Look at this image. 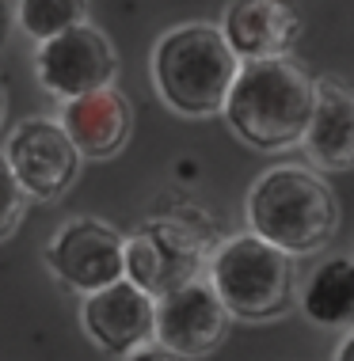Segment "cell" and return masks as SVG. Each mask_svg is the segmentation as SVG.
<instances>
[{
	"instance_id": "1",
	"label": "cell",
	"mask_w": 354,
	"mask_h": 361,
	"mask_svg": "<svg viewBox=\"0 0 354 361\" xmlns=\"http://www.w3.org/2000/svg\"><path fill=\"white\" fill-rule=\"evenodd\" d=\"M312 76L290 57L240 65L225 99V122L244 145L282 152L301 145L312 114Z\"/></svg>"
},
{
	"instance_id": "2",
	"label": "cell",
	"mask_w": 354,
	"mask_h": 361,
	"mask_svg": "<svg viewBox=\"0 0 354 361\" xmlns=\"http://www.w3.org/2000/svg\"><path fill=\"white\" fill-rule=\"evenodd\" d=\"M252 236L278 247L282 255H312L328 247L339 228V206L331 187L317 171L282 164L263 171L248 190Z\"/></svg>"
},
{
	"instance_id": "3",
	"label": "cell",
	"mask_w": 354,
	"mask_h": 361,
	"mask_svg": "<svg viewBox=\"0 0 354 361\" xmlns=\"http://www.w3.org/2000/svg\"><path fill=\"white\" fill-rule=\"evenodd\" d=\"M240 61L225 46L218 27L183 23L160 35L153 46L156 95L183 118H210L225 111Z\"/></svg>"
},
{
	"instance_id": "4",
	"label": "cell",
	"mask_w": 354,
	"mask_h": 361,
	"mask_svg": "<svg viewBox=\"0 0 354 361\" xmlns=\"http://www.w3.org/2000/svg\"><path fill=\"white\" fill-rule=\"evenodd\" d=\"M206 286L236 319H274L293 305V262L252 232L225 240L206 262Z\"/></svg>"
},
{
	"instance_id": "5",
	"label": "cell",
	"mask_w": 354,
	"mask_h": 361,
	"mask_svg": "<svg viewBox=\"0 0 354 361\" xmlns=\"http://www.w3.org/2000/svg\"><path fill=\"white\" fill-rule=\"evenodd\" d=\"M199 270L202 240L179 221H149L122 243V278L153 300L199 281Z\"/></svg>"
},
{
	"instance_id": "6",
	"label": "cell",
	"mask_w": 354,
	"mask_h": 361,
	"mask_svg": "<svg viewBox=\"0 0 354 361\" xmlns=\"http://www.w3.org/2000/svg\"><path fill=\"white\" fill-rule=\"evenodd\" d=\"M114 73H118V57L111 38L92 23H81L73 31L50 38L35 54L38 84L65 103L81 99L88 92H100V87H111Z\"/></svg>"
},
{
	"instance_id": "7",
	"label": "cell",
	"mask_w": 354,
	"mask_h": 361,
	"mask_svg": "<svg viewBox=\"0 0 354 361\" xmlns=\"http://www.w3.org/2000/svg\"><path fill=\"white\" fill-rule=\"evenodd\" d=\"M122 236L107 221L76 217L65 221L46 243V267L61 286L76 293H100L122 281Z\"/></svg>"
},
{
	"instance_id": "8",
	"label": "cell",
	"mask_w": 354,
	"mask_h": 361,
	"mask_svg": "<svg viewBox=\"0 0 354 361\" xmlns=\"http://www.w3.org/2000/svg\"><path fill=\"white\" fill-rule=\"evenodd\" d=\"M4 160L27 198H57L73 187L81 171V152L50 118H27L12 130L4 145Z\"/></svg>"
},
{
	"instance_id": "9",
	"label": "cell",
	"mask_w": 354,
	"mask_h": 361,
	"mask_svg": "<svg viewBox=\"0 0 354 361\" xmlns=\"http://www.w3.org/2000/svg\"><path fill=\"white\" fill-rule=\"evenodd\" d=\"M229 312L218 300L206 281H191V286L168 293L156 300L153 312V343L172 350L175 357L194 361L213 354L225 335H229Z\"/></svg>"
},
{
	"instance_id": "10",
	"label": "cell",
	"mask_w": 354,
	"mask_h": 361,
	"mask_svg": "<svg viewBox=\"0 0 354 361\" xmlns=\"http://www.w3.org/2000/svg\"><path fill=\"white\" fill-rule=\"evenodd\" d=\"M218 31L240 65L274 61L297 46L305 19L293 0H229Z\"/></svg>"
},
{
	"instance_id": "11",
	"label": "cell",
	"mask_w": 354,
	"mask_h": 361,
	"mask_svg": "<svg viewBox=\"0 0 354 361\" xmlns=\"http://www.w3.org/2000/svg\"><path fill=\"white\" fill-rule=\"evenodd\" d=\"M153 312L156 300L122 278L100 293H88L81 308V324L103 354L126 357L137 346L153 343Z\"/></svg>"
},
{
	"instance_id": "12",
	"label": "cell",
	"mask_w": 354,
	"mask_h": 361,
	"mask_svg": "<svg viewBox=\"0 0 354 361\" xmlns=\"http://www.w3.org/2000/svg\"><path fill=\"white\" fill-rule=\"evenodd\" d=\"M65 137L73 141V149L88 156V160H111V156L130 141L134 130V106L118 87H100L88 92L81 99H69L61 106Z\"/></svg>"
},
{
	"instance_id": "13",
	"label": "cell",
	"mask_w": 354,
	"mask_h": 361,
	"mask_svg": "<svg viewBox=\"0 0 354 361\" xmlns=\"http://www.w3.org/2000/svg\"><path fill=\"white\" fill-rule=\"evenodd\" d=\"M305 152L324 171L354 168V92L339 80L312 84V114L305 126Z\"/></svg>"
},
{
	"instance_id": "14",
	"label": "cell",
	"mask_w": 354,
	"mask_h": 361,
	"mask_svg": "<svg viewBox=\"0 0 354 361\" xmlns=\"http://www.w3.org/2000/svg\"><path fill=\"white\" fill-rule=\"evenodd\" d=\"M301 312L317 327H354V259H324L301 286Z\"/></svg>"
},
{
	"instance_id": "15",
	"label": "cell",
	"mask_w": 354,
	"mask_h": 361,
	"mask_svg": "<svg viewBox=\"0 0 354 361\" xmlns=\"http://www.w3.org/2000/svg\"><path fill=\"white\" fill-rule=\"evenodd\" d=\"M16 19L23 27V35L42 46L50 38L88 23V0H19Z\"/></svg>"
},
{
	"instance_id": "16",
	"label": "cell",
	"mask_w": 354,
	"mask_h": 361,
	"mask_svg": "<svg viewBox=\"0 0 354 361\" xmlns=\"http://www.w3.org/2000/svg\"><path fill=\"white\" fill-rule=\"evenodd\" d=\"M23 213H27V194L16 183V175H12V168H8L4 152H0V240H8L19 228Z\"/></svg>"
},
{
	"instance_id": "17",
	"label": "cell",
	"mask_w": 354,
	"mask_h": 361,
	"mask_svg": "<svg viewBox=\"0 0 354 361\" xmlns=\"http://www.w3.org/2000/svg\"><path fill=\"white\" fill-rule=\"evenodd\" d=\"M126 361H183V357H175L172 350H164L156 343H145V346H137L134 354H126Z\"/></svg>"
},
{
	"instance_id": "18",
	"label": "cell",
	"mask_w": 354,
	"mask_h": 361,
	"mask_svg": "<svg viewBox=\"0 0 354 361\" xmlns=\"http://www.w3.org/2000/svg\"><path fill=\"white\" fill-rule=\"evenodd\" d=\"M331 361H354V327L343 335V343L336 346V354H331Z\"/></svg>"
},
{
	"instance_id": "19",
	"label": "cell",
	"mask_w": 354,
	"mask_h": 361,
	"mask_svg": "<svg viewBox=\"0 0 354 361\" xmlns=\"http://www.w3.org/2000/svg\"><path fill=\"white\" fill-rule=\"evenodd\" d=\"M8 27H12L8 23V4L0 0V50H4V42H8Z\"/></svg>"
},
{
	"instance_id": "20",
	"label": "cell",
	"mask_w": 354,
	"mask_h": 361,
	"mask_svg": "<svg viewBox=\"0 0 354 361\" xmlns=\"http://www.w3.org/2000/svg\"><path fill=\"white\" fill-rule=\"evenodd\" d=\"M0 118H4V84H0Z\"/></svg>"
}]
</instances>
